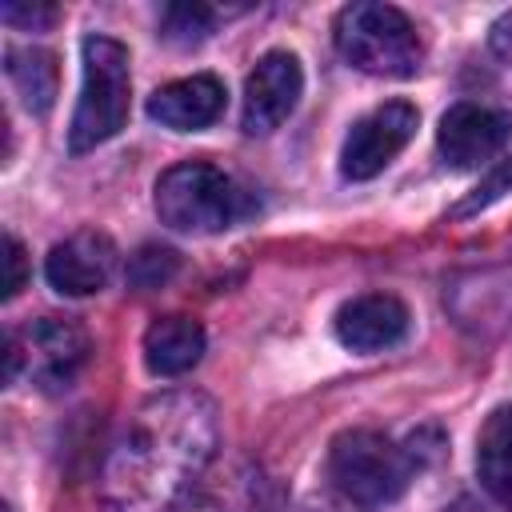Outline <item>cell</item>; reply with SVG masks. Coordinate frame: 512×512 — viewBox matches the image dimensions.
I'll return each instance as SVG.
<instances>
[{
    "label": "cell",
    "instance_id": "obj_1",
    "mask_svg": "<svg viewBox=\"0 0 512 512\" xmlns=\"http://www.w3.org/2000/svg\"><path fill=\"white\" fill-rule=\"evenodd\" d=\"M220 448L216 404L196 388L148 396L100 468L104 512H188Z\"/></svg>",
    "mask_w": 512,
    "mask_h": 512
},
{
    "label": "cell",
    "instance_id": "obj_2",
    "mask_svg": "<svg viewBox=\"0 0 512 512\" xmlns=\"http://www.w3.org/2000/svg\"><path fill=\"white\" fill-rule=\"evenodd\" d=\"M252 212V192L212 160H180L156 180V216L176 232H224Z\"/></svg>",
    "mask_w": 512,
    "mask_h": 512
},
{
    "label": "cell",
    "instance_id": "obj_3",
    "mask_svg": "<svg viewBox=\"0 0 512 512\" xmlns=\"http://www.w3.org/2000/svg\"><path fill=\"white\" fill-rule=\"evenodd\" d=\"M80 60H84V84L68 124V152L76 156L112 140L132 108V68H128V48L120 40L88 36L80 44Z\"/></svg>",
    "mask_w": 512,
    "mask_h": 512
},
{
    "label": "cell",
    "instance_id": "obj_4",
    "mask_svg": "<svg viewBox=\"0 0 512 512\" xmlns=\"http://www.w3.org/2000/svg\"><path fill=\"white\" fill-rule=\"evenodd\" d=\"M336 52L368 76H412L420 68V36L416 24L392 8V4H376V0H360L340 8L336 16Z\"/></svg>",
    "mask_w": 512,
    "mask_h": 512
},
{
    "label": "cell",
    "instance_id": "obj_5",
    "mask_svg": "<svg viewBox=\"0 0 512 512\" xmlns=\"http://www.w3.org/2000/svg\"><path fill=\"white\" fill-rule=\"evenodd\" d=\"M92 340L68 316H40L8 332L4 340V380H28L40 392H64L88 364Z\"/></svg>",
    "mask_w": 512,
    "mask_h": 512
},
{
    "label": "cell",
    "instance_id": "obj_6",
    "mask_svg": "<svg viewBox=\"0 0 512 512\" xmlns=\"http://www.w3.org/2000/svg\"><path fill=\"white\" fill-rule=\"evenodd\" d=\"M412 472H416V456L372 428L340 432L328 448L332 488H340L344 496H352L364 508L392 504L396 496H404Z\"/></svg>",
    "mask_w": 512,
    "mask_h": 512
},
{
    "label": "cell",
    "instance_id": "obj_7",
    "mask_svg": "<svg viewBox=\"0 0 512 512\" xmlns=\"http://www.w3.org/2000/svg\"><path fill=\"white\" fill-rule=\"evenodd\" d=\"M416 124H420V112L408 100H388V104L372 108L344 136L340 172L348 180H372V176H380L404 152V144L412 140Z\"/></svg>",
    "mask_w": 512,
    "mask_h": 512
},
{
    "label": "cell",
    "instance_id": "obj_8",
    "mask_svg": "<svg viewBox=\"0 0 512 512\" xmlns=\"http://www.w3.org/2000/svg\"><path fill=\"white\" fill-rule=\"evenodd\" d=\"M512 140V112L492 108V104H452L440 116L436 128V148L448 168H480L492 156H500Z\"/></svg>",
    "mask_w": 512,
    "mask_h": 512
},
{
    "label": "cell",
    "instance_id": "obj_9",
    "mask_svg": "<svg viewBox=\"0 0 512 512\" xmlns=\"http://www.w3.org/2000/svg\"><path fill=\"white\" fill-rule=\"evenodd\" d=\"M304 92V68L292 52H264L256 68L244 80V108L240 124L248 136H268L276 132L300 104Z\"/></svg>",
    "mask_w": 512,
    "mask_h": 512
},
{
    "label": "cell",
    "instance_id": "obj_10",
    "mask_svg": "<svg viewBox=\"0 0 512 512\" xmlns=\"http://www.w3.org/2000/svg\"><path fill=\"white\" fill-rule=\"evenodd\" d=\"M116 260H120L116 244L104 232L84 228L60 244H52V252L44 256V276L64 296H92L112 280Z\"/></svg>",
    "mask_w": 512,
    "mask_h": 512
},
{
    "label": "cell",
    "instance_id": "obj_11",
    "mask_svg": "<svg viewBox=\"0 0 512 512\" xmlns=\"http://www.w3.org/2000/svg\"><path fill=\"white\" fill-rule=\"evenodd\" d=\"M408 308L400 296L392 292H364L352 296L348 304H340L336 312V340L352 352H384L392 344L404 340L408 332Z\"/></svg>",
    "mask_w": 512,
    "mask_h": 512
},
{
    "label": "cell",
    "instance_id": "obj_12",
    "mask_svg": "<svg viewBox=\"0 0 512 512\" xmlns=\"http://www.w3.org/2000/svg\"><path fill=\"white\" fill-rule=\"evenodd\" d=\"M224 112V84L208 72L172 80L148 96V116L172 132H200Z\"/></svg>",
    "mask_w": 512,
    "mask_h": 512
},
{
    "label": "cell",
    "instance_id": "obj_13",
    "mask_svg": "<svg viewBox=\"0 0 512 512\" xmlns=\"http://www.w3.org/2000/svg\"><path fill=\"white\" fill-rule=\"evenodd\" d=\"M204 328L192 316H160L144 332V364L152 376H184L204 356Z\"/></svg>",
    "mask_w": 512,
    "mask_h": 512
},
{
    "label": "cell",
    "instance_id": "obj_14",
    "mask_svg": "<svg viewBox=\"0 0 512 512\" xmlns=\"http://www.w3.org/2000/svg\"><path fill=\"white\" fill-rule=\"evenodd\" d=\"M188 512H272V488L260 464L236 460L220 476H208Z\"/></svg>",
    "mask_w": 512,
    "mask_h": 512
},
{
    "label": "cell",
    "instance_id": "obj_15",
    "mask_svg": "<svg viewBox=\"0 0 512 512\" xmlns=\"http://www.w3.org/2000/svg\"><path fill=\"white\" fill-rule=\"evenodd\" d=\"M476 476L484 484V492L512 512V416L496 412L476 444Z\"/></svg>",
    "mask_w": 512,
    "mask_h": 512
},
{
    "label": "cell",
    "instance_id": "obj_16",
    "mask_svg": "<svg viewBox=\"0 0 512 512\" xmlns=\"http://www.w3.org/2000/svg\"><path fill=\"white\" fill-rule=\"evenodd\" d=\"M4 72L16 88V96L24 100L28 112L44 116L56 100V60L44 48H8L4 52Z\"/></svg>",
    "mask_w": 512,
    "mask_h": 512
},
{
    "label": "cell",
    "instance_id": "obj_17",
    "mask_svg": "<svg viewBox=\"0 0 512 512\" xmlns=\"http://www.w3.org/2000/svg\"><path fill=\"white\" fill-rule=\"evenodd\" d=\"M180 268V252L164 248V244H144L128 256V284L136 292H152V288H164Z\"/></svg>",
    "mask_w": 512,
    "mask_h": 512
},
{
    "label": "cell",
    "instance_id": "obj_18",
    "mask_svg": "<svg viewBox=\"0 0 512 512\" xmlns=\"http://www.w3.org/2000/svg\"><path fill=\"white\" fill-rule=\"evenodd\" d=\"M212 24H216V12L204 4H168L160 12V36L168 44H180V48L200 44L212 32Z\"/></svg>",
    "mask_w": 512,
    "mask_h": 512
},
{
    "label": "cell",
    "instance_id": "obj_19",
    "mask_svg": "<svg viewBox=\"0 0 512 512\" xmlns=\"http://www.w3.org/2000/svg\"><path fill=\"white\" fill-rule=\"evenodd\" d=\"M504 192H512V156L508 160H500L480 184H476V192L460 204V208H452V216H472V212H480V208H488V204H496Z\"/></svg>",
    "mask_w": 512,
    "mask_h": 512
},
{
    "label": "cell",
    "instance_id": "obj_20",
    "mask_svg": "<svg viewBox=\"0 0 512 512\" xmlns=\"http://www.w3.org/2000/svg\"><path fill=\"white\" fill-rule=\"evenodd\" d=\"M0 16H4V24L20 28V32H40V28L56 24V8L52 4H20V0H8L0 8Z\"/></svg>",
    "mask_w": 512,
    "mask_h": 512
},
{
    "label": "cell",
    "instance_id": "obj_21",
    "mask_svg": "<svg viewBox=\"0 0 512 512\" xmlns=\"http://www.w3.org/2000/svg\"><path fill=\"white\" fill-rule=\"evenodd\" d=\"M4 264H8V276H4V300H12V296L24 288V276H28L24 244H20L16 236H4Z\"/></svg>",
    "mask_w": 512,
    "mask_h": 512
},
{
    "label": "cell",
    "instance_id": "obj_22",
    "mask_svg": "<svg viewBox=\"0 0 512 512\" xmlns=\"http://www.w3.org/2000/svg\"><path fill=\"white\" fill-rule=\"evenodd\" d=\"M296 512H364V504H356L340 488H328V492H312L308 500H300Z\"/></svg>",
    "mask_w": 512,
    "mask_h": 512
},
{
    "label": "cell",
    "instance_id": "obj_23",
    "mask_svg": "<svg viewBox=\"0 0 512 512\" xmlns=\"http://www.w3.org/2000/svg\"><path fill=\"white\" fill-rule=\"evenodd\" d=\"M488 44H492V52H496L504 64H512V8H508L504 16L492 20V28H488Z\"/></svg>",
    "mask_w": 512,
    "mask_h": 512
},
{
    "label": "cell",
    "instance_id": "obj_24",
    "mask_svg": "<svg viewBox=\"0 0 512 512\" xmlns=\"http://www.w3.org/2000/svg\"><path fill=\"white\" fill-rule=\"evenodd\" d=\"M4 512H12V508H4Z\"/></svg>",
    "mask_w": 512,
    "mask_h": 512
}]
</instances>
